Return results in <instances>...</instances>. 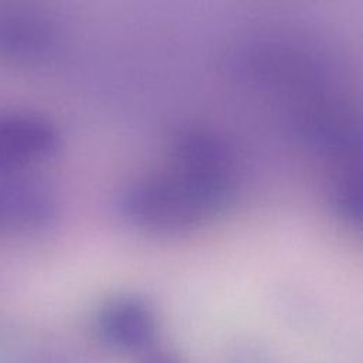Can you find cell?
Instances as JSON below:
<instances>
[{
  "mask_svg": "<svg viewBox=\"0 0 363 363\" xmlns=\"http://www.w3.org/2000/svg\"><path fill=\"white\" fill-rule=\"evenodd\" d=\"M3 214L21 227H43L55 214L54 196L43 182L26 173L0 177V217Z\"/></svg>",
  "mask_w": 363,
  "mask_h": 363,
  "instance_id": "obj_5",
  "label": "cell"
},
{
  "mask_svg": "<svg viewBox=\"0 0 363 363\" xmlns=\"http://www.w3.org/2000/svg\"><path fill=\"white\" fill-rule=\"evenodd\" d=\"M102 342L118 352L140 359L157 349V319L153 308L139 296H119L106 302L96 315Z\"/></svg>",
  "mask_w": 363,
  "mask_h": 363,
  "instance_id": "obj_3",
  "label": "cell"
},
{
  "mask_svg": "<svg viewBox=\"0 0 363 363\" xmlns=\"http://www.w3.org/2000/svg\"><path fill=\"white\" fill-rule=\"evenodd\" d=\"M60 146V130L48 118L28 111L0 113V177L24 174Z\"/></svg>",
  "mask_w": 363,
  "mask_h": 363,
  "instance_id": "obj_2",
  "label": "cell"
},
{
  "mask_svg": "<svg viewBox=\"0 0 363 363\" xmlns=\"http://www.w3.org/2000/svg\"><path fill=\"white\" fill-rule=\"evenodd\" d=\"M140 363H179L174 357L167 354L166 352L155 349L153 352L147 353L140 359Z\"/></svg>",
  "mask_w": 363,
  "mask_h": 363,
  "instance_id": "obj_6",
  "label": "cell"
},
{
  "mask_svg": "<svg viewBox=\"0 0 363 363\" xmlns=\"http://www.w3.org/2000/svg\"><path fill=\"white\" fill-rule=\"evenodd\" d=\"M58 44V30L45 16L26 9L0 6V58L31 64L50 57Z\"/></svg>",
  "mask_w": 363,
  "mask_h": 363,
  "instance_id": "obj_4",
  "label": "cell"
},
{
  "mask_svg": "<svg viewBox=\"0 0 363 363\" xmlns=\"http://www.w3.org/2000/svg\"><path fill=\"white\" fill-rule=\"evenodd\" d=\"M233 179L174 160L173 172L135 182L118 200L121 214L153 234H182L217 213L233 191Z\"/></svg>",
  "mask_w": 363,
  "mask_h": 363,
  "instance_id": "obj_1",
  "label": "cell"
}]
</instances>
